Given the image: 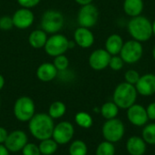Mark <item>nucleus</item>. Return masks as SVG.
<instances>
[{
    "mask_svg": "<svg viewBox=\"0 0 155 155\" xmlns=\"http://www.w3.org/2000/svg\"><path fill=\"white\" fill-rule=\"evenodd\" d=\"M54 125L49 114L37 113L29 121V131L37 140L43 141L52 137Z\"/></svg>",
    "mask_w": 155,
    "mask_h": 155,
    "instance_id": "1",
    "label": "nucleus"
},
{
    "mask_svg": "<svg viewBox=\"0 0 155 155\" xmlns=\"http://www.w3.org/2000/svg\"><path fill=\"white\" fill-rule=\"evenodd\" d=\"M128 31L131 37L139 42H144L153 36V26L151 21L143 16L132 17L128 23Z\"/></svg>",
    "mask_w": 155,
    "mask_h": 155,
    "instance_id": "2",
    "label": "nucleus"
},
{
    "mask_svg": "<svg viewBox=\"0 0 155 155\" xmlns=\"http://www.w3.org/2000/svg\"><path fill=\"white\" fill-rule=\"evenodd\" d=\"M114 102L120 109H128L135 103L137 90L134 85L127 82L120 83L114 91Z\"/></svg>",
    "mask_w": 155,
    "mask_h": 155,
    "instance_id": "3",
    "label": "nucleus"
},
{
    "mask_svg": "<svg viewBox=\"0 0 155 155\" xmlns=\"http://www.w3.org/2000/svg\"><path fill=\"white\" fill-rule=\"evenodd\" d=\"M64 25V17L63 14L57 10L45 11L41 18L42 29L50 34H56L60 31Z\"/></svg>",
    "mask_w": 155,
    "mask_h": 155,
    "instance_id": "4",
    "label": "nucleus"
},
{
    "mask_svg": "<svg viewBox=\"0 0 155 155\" xmlns=\"http://www.w3.org/2000/svg\"><path fill=\"white\" fill-rule=\"evenodd\" d=\"M102 133L105 141L113 143H117L124 135V125L121 120L116 118L107 120L103 125Z\"/></svg>",
    "mask_w": 155,
    "mask_h": 155,
    "instance_id": "5",
    "label": "nucleus"
},
{
    "mask_svg": "<svg viewBox=\"0 0 155 155\" xmlns=\"http://www.w3.org/2000/svg\"><path fill=\"white\" fill-rule=\"evenodd\" d=\"M35 106L33 100L27 96L20 97L14 106V114L20 122H28L35 115Z\"/></svg>",
    "mask_w": 155,
    "mask_h": 155,
    "instance_id": "6",
    "label": "nucleus"
},
{
    "mask_svg": "<svg viewBox=\"0 0 155 155\" xmlns=\"http://www.w3.org/2000/svg\"><path fill=\"white\" fill-rule=\"evenodd\" d=\"M68 38L61 34H54L48 37L45 45V52L51 57H56L64 54L68 49Z\"/></svg>",
    "mask_w": 155,
    "mask_h": 155,
    "instance_id": "7",
    "label": "nucleus"
},
{
    "mask_svg": "<svg viewBox=\"0 0 155 155\" xmlns=\"http://www.w3.org/2000/svg\"><path fill=\"white\" fill-rule=\"evenodd\" d=\"M143 48L141 42L137 40H129L124 43L120 51V57L125 63L134 64L138 62L143 56Z\"/></svg>",
    "mask_w": 155,
    "mask_h": 155,
    "instance_id": "8",
    "label": "nucleus"
},
{
    "mask_svg": "<svg viewBox=\"0 0 155 155\" xmlns=\"http://www.w3.org/2000/svg\"><path fill=\"white\" fill-rule=\"evenodd\" d=\"M99 16L98 9L92 3L82 5L78 12L77 22L80 26L90 28L95 26Z\"/></svg>",
    "mask_w": 155,
    "mask_h": 155,
    "instance_id": "9",
    "label": "nucleus"
},
{
    "mask_svg": "<svg viewBox=\"0 0 155 155\" xmlns=\"http://www.w3.org/2000/svg\"><path fill=\"white\" fill-rule=\"evenodd\" d=\"M74 133V126L69 122H59L56 126H54L53 131V138L58 144H65L69 143Z\"/></svg>",
    "mask_w": 155,
    "mask_h": 155,
    "instance_id": "10",
    "label": "nucleus"
},
{
    "mask_svg": "<svg viewBox=\"0 0 155 155\" xmlns=\"http://www.w3.org/2000/svg\"><path fill=\"white\" fill-rule=\"evenodd\" d=\"M111 57L106 49H96L89 57V65L94 70H103L109 66Z\"/></svg>",
    "mask_w": 155,
    "mask_h": 155,
    "instance_id": "11",
    "label": "nucleus"
},
{
    "mask_svg": "<svg viewBox=\"0 0 155 155\" xmlns=\"http://www.w3.org/2000/svg\"><path fill=\"white\" fill-rule=\"evenodd\" d=\"M127 118L133 125L138 127L145 125L149 120L146 109L135 103L127 109Z\"/></svg>",
    "mask_w": 155,
    "mask_h": 155,
    "instance_id": "12",
    "label": "nucleus"
},
{
    "mask_svg": "<svg viewBox=\"0 0 155 155\" xmlns=\"http://www.w3.org/2000/svg\"><path fill=\"white\" fill-rule=\"evenodd\" d=\"M27 143V136L22 131H15L7 135L5 142V146L8 151L16 153L21 151Z\"/></svg>",
    "mask_w": 155,
    "mask_h": 155,
    "instance_id": "13",
    "label": "nucleus"
},
{
    "mask_svg": "<svg viewBox=\"0 0 155 155\" xmlns=\"http://www.w3.org/2000/svg\"><path fill=\"white\" fill-rule=\"evenodd\" d=\"M12 19H13L14 26L19 29H25L33 25L35 16L33 12L29 8L22 7L14 13Z\"/></svg>",
    "mask_w": 155,
    "mask_h": 155,
    "instance_id": "14",
    "label": "nucleus"
},
{
    "mask_svg": "<svg viewBox=\"0 0 155 155\" xmlns=\"http://www.w3.org/2000/svg\"><path fill=\"white\" fill-rule=\"evenodd\" d=\"M137 93L142 96H152L155 93V75L149 73L140 77L137 83L134 85Z\"/></svg>",
    "mask_w": 155,
    "mask_h": 155,
    "instance_id": "15",
    "label": "nucleus"
},
{
    "mask_svg": "<svg viewBox=\"0 0 155 155\" xmlns=\"http://www.w3.org/2000/svg\"><path fill=\"white\" fill-rule=\"evenodd\" d=\"M74 42L76 45L83 48H88L93 46L94 42V37L89 28L80 26L78 27L74 34Z\"/></svg>",
    "mask_w": 155,
    "mask_h": 155,
    "instance_id": "16",
    "label": "nucleus"
},
{
    "mask_svg": "<svg viewBox=\"0 0 155 155\" xmlns=\"http://www.w3.org/2000/svg\"><path fill=\"white\" fill-rule=\"evenodd\" d=\"M58 70L53 63H43L36 69V77L43 82H49L57 77Z\"/></svg>",
    "mask_w": 155,
    "mask_h": 155,
    "instance_id": "17",
    "label": "nucleus"
},
{
    "mask_svg": "<svg viewBox=\"0 0 155 155\" xmlns=\"http://www.w3.org/2000/svg\"><path fill=\"white\" fill-rule=\"evenodd\" d=\"M126 149L131 155H143L146 152V143L138 136H132L128 139Z\"/></svg>",
    "mask_w": 155,
    "mask_h": 155,
    "instance_id": "18",
    "label": "nucleus"
},
{
    "mask_svg": "<svg viewBox=\"0 0 155 155\" xmlns=\"http://www.w3.org/2000/svg\"><path fill=\"white\" fill-rule=\"evenodd\" d=\"M124 41L121 36L117 34H113L109 36L105 41V49L112 55H118L123 48Z\"/></svg>",
    "mask_w": 155,
    "mask_h": 155,
    "instance_id": "19",
    "label": "nucleus"
},
{
    "mask_svg": "<svg viewBox=\"0 0 155 155\" xmlns=\"http://www.w3.org/2000/svg\"><path fill=\"white\" fill-rule=\"evenodd\" d=\"M124 10L126 15L131 17L140 16L143 10V0H124Z\"/></svg>",
    "mask_w": 155,
    "mask_h": 155,
    "instance_id": "20",
    "label": "nucleus"
},
{
    "mask_svg": "<svg viewBox=\"0 0 155 155\" xmlns=\"http://www.w3.org/2000/svg\"><path fill=\"white\" fill-rule=\"evenodd\" d=\"M47 35L46 32H45L43 29H38L33 31L28 37L29 44L34 48H42L45 47L46 40H47Z\"/></svg>",
    "mask_w": 155,
    "mask_h": 155,
    "instance_id": "21",
    "label": "nucleus"
},
{
    "mask_svg": "<svg viewBox=\"0 0 155 155\" xmlns=\"http://www.w3.org/2000/svg\"><path fill=\"white\" fill-rule=\"evenodd\" d=\"M119 112V107L114 102H106L101 108V114L106 120L116 118Z\"/></svg>",
    "mask_w": 155,
    "mask_h": 155,
    "instance_id": "22",
    "label": "nucleus"
},
{
    "mask_svg": "<svg viewBox=\"0 0 155 155\" xmlns=\"http://www.w3.org/2000/svg\"><path fill=\"white\" fill-rule=\"evenodd\" d=\"M66 111V107L62 101L53 102L48 110V114L52 119H59L64 115Z\"/></svg>",
    "mask_w": 155,
    "mask_h": 155,
    "instance_id": "23",
    "label": "nucleus"
},
{
    "mask_svg": "<svg viewBox=\"0 0 155 155\" xmlns=\"http://www.w3.org/2000/svg\"><path fill=\"white\" fill-rule=\"evenodd\" d=\"M38 147L40 153L43 155H52L56 152L58 143L54 140H51V138H49L43 140Z\"/></svg>",
    "mask_w": 155,
    "mask_h": 155,
    "instance_id": "24",
    "label": "nucleus"
},
{
    "mask_svg": "<svg viewBox=\"0 0 155 155\" xmlns=\"http://www.w3.org/2000/svg\"><path fill=\"white\" fill-rule=\"evenodd\" d=\"M74 119H75V122L77 123V125L82 128L88 129L93 125V118L87 112L80 111L75 115Z\"/></svg>",
    "mask_w": 155,
    "mask_h": 155,
    "instance_id": "25",
    "label": "nucleus"
},
{
    "mask_svg": "<svg viewBox=\"0 0 155 155\" xmlns=\"http://www.w3.org/2000/svg\"><path fill=\"white\" fill-rule=\"evenodd\" d=\"M69 153L70 155H86L87 146L83 141H74L69 147Z\"/></svg>",
    "mask_w": 155,
    "mask_h": 155,
    "instance_id": "26",
    "label": "nucleus"
},
{
    "mask_svg": "<svg viewBox=\"0 0 155 155\" xmlns=\"http://www.w3.org/2000/svg\"><path fill=\"white\" fill-rule=\"evenodd\" d=\"M143 139L148 144L155 145V123H150L143 130Z\"/></svg>",
    "mask_w": 155,
    "mask_h": 155,
    "instance_id": "27",
    "label": "nucleus"
},
{
    "mask_svg": "<svg viewBox=\"0 0 155 155\" xmlns=\"http://www.w3.org/2000/svg\"><path fill=\"white\" fill-rule=\"evenodd\" d=\"M115 153V148L113 143L110 142H103L101 143L97 149H96V155H114Z\"/></svg>",
    "mask_w": 155,
    "mask_h": 155,
    "instance_id": "28",
    "label": "nucleus"
},
{
    "mask_svg": "<svg viewBox=\"0 0 155 155\" xmlns=\"http://www.w3.org/2000/svg\"><path fill=\"white\" fill-rule=\"evenodd\" d=\"M53 64L54 65V67L56 68V69L58 71H63V70L67 69V68L69 66V60L63 54V55H59V56L54 57V60Z\"/></svg>",
    "mask_w": 155,
    "mask_h": 155,
    "instance_id": "29",
    "label": "nucleus"
},
{
    "mask_svg": "<svg viewBox=\"0 0 155 155\" xmlns=\"http://www.w3.org/2000/svg\"><path fill=\"white\" fill-rule=\"evenodd\" d=\"M140 74L138 73V71L134 70V69H129L125 72L124 74V79L125 82L130 83L132 85H135L137 83V81L140 79Z\"/></svg>",
    "mask_w": 155,
    "mask_h": 155,
    "instance_id": "30",
    "label": "nucleus"
},
{
    "mask_svg": "<svg viewBox=\"0 0 155 155\" xmlns=\"http://www.w3.org/2000/svg\"><path fill=\"white\" fill-rule=\"evenodd\" d=\"M124 64V61L123 60V58L121 57L117 56V55H114V56L111 57V59H110V62H109V67L113 70L118 71V70L123 69Z\"/></svg>",
    "mask_w": 155,
    "mask_h": 155,
    "instance_id": "31",
    "label": "nucleus"
},
{
    "mask_svg": "<svg viewBox=\"0 0 155 155\" xmlns=\"http://www.w3.org/2000/svg\"><path fill=\"white\" fill-rule=\"evenodd\" d=\"M14 26L13 19L11 16H3L0 17V29L3 31H8L11 30Z\"/></svg>",
    "mask_w": 155,
    "mask_h": 155,
    "instance_id": "32",
    "label": "nucleus"
},
{
    "mask_svg": "<svg viewBox=\"0 0 155 155\" xmlns=\"http://www.w3.org/2000/svg\"><path fill=\"white\" fill-rule=\"evenodd\" d=\"M23 155H40V150L39 147L36 146L34 143H26L25 145V147L22 149Z\"/></svg>",
    "mask_w": 155,
    "mask_h": 155,
    "instance_id": "33",
    "label": "nucleus"
},
{
    "mask_svg": "<svg viewBox=\"0 0 155 155\" xmlns=\"http://www.w3.org/2000/svg\"><path fill=\"white\" fill-rule=\"evenodd\" d=\"M41 0H17L18 4L25 8H31L37 5Z\"/></svg>",
    "mask_w": 155,
    "mask_h": 155,
    "instance_id": "34",
    "label": "nucleus"
},
{
    "mask_svg": "<svg viewBox=\"0 0 155 155\" xmlns=\"http://www.w3.org/2000/svg\"><path fill=\"white\" fill-rule=\"evenodd\" d=\"M146 111H147V115H148V118L150 120H155V102H152L151 104H149V106L147 107L146 109Z\"/></svg>",
    "mask_w": 155,
    "mask_h": 155,
    "instance_id": "35",
    "label": "nucleus"
},
{
    "mask_svg": "<svg viewBox=\"0 0 155 155\" xmlns=\"http://www.w3.org/2000/svg\"><path fill=\"white\" fill-rule=\"evenodd\" d=\"M7 132L5 128L0 127V143H5L6 138H7Z\"/></svg>",
    "mask_w": 155,
    "mask_h": 155,
    "instance_id": "36",
    "label": "nucleus"
},
{
    "mask_svg": "<svg viewBox=\"0 0 155 155\" xmlns=\"http://www.w3.org/2000/svg\"><path fill=\"white\" fill-rule=\"evenodd\" d=\"M0 155H9L7 148L5 145H2V143H0Z\"/></svg>",
    "mask_w": 155,
    "mask_h": 155,
    "instance_id": "37",
    "label": "nucleus"
},
{
    "mask_svg": "<svg viewBox=\"0 0 155 155\" xmlns=\"http://www.w3.org/2000/svg\"><path fill=\"white\" fill-rule=\"evenodd\" d=\"M77 4L81 5H88L91 4L93 2V0H74Z\"/></svg>",
    "mask_w": 155,
    "mask_h": 155,
    "instance_id": "38",
    "label": "nucleus"
},
{
    "mask_svg": "<svg viewBox=\"0 0 155 155\" xmlns=\"http://www.w3.org/2000/svg\"><path fill=\"white\" fill-rule=\"evenodd\" d=\"M4 85H5V79L2 75H0V90L3 89Z\"/></svg>",
    "mask_w": 155,
    "mask_h": 155,
    "instance_id": "39",
    "label": "nucleus"
},
{
    "mask_svg": "<svg viewBox=\"0 0 155 155\" xmlns=\"http://www.w3.org/2000/svg\"><path fill=\"white\" fill-rule=\"evenodd\" d=\"M152 26H153V35L155 36V20L153 21V23L152 24Z\"/></svg>",
    "mask_w": 155,
    "mask_h": 155,
    "instance_id": "40",
    "label": "nucleus"
},
{
    "mask_svg": "<svg viewBox=\"0 0 155 155\" xmlns=\"http://www.w3.org/2000/svg\"><path fill=\"white\" fill-rule=\"evenodd\" d=\"M153 59L155 60V47L153 48Z\"/></svg>",
    "mask_w": 155,
    "mask_h": 155,
    "instance_id": "41",
    "label": "nucleus"
}]
</instances>
